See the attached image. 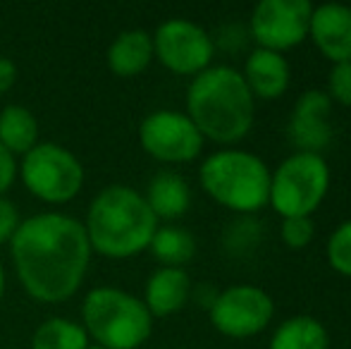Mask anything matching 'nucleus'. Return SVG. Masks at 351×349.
Listing matches in <instances>:
<instances>
[{
	"mask_svg": "<svg viewBox=\"0 0 351 349\" xmlns=\"http://www.w3.org/2000/svg\"><path fill=\"white\" fill-rule=\"evenodd\" d=\"M199 177L206 194L230 210L256 213L270 199V168L249 151L225 149L210 154Z\"/></svg>",
	"mask_w": 351,
	"mask_h": 349,
	"instance_id": "20e7f679",
	"label": "nucleus"
},
{
	"mask_svg": "<svg viewBox=\"0 0 351 349\" xmlns=\"http://www.w3.org/2000/svg\"><path fill=\"white\" fill-rule=\"evenodd\" d=\"M86 349H106V347H101V345H96V347H86Z\"/></svg>",
	"mask_w": 351,
	"mask_h": 349,
	"instance_id": "c85d7f7f",
	"label": "nucleus"
},
{
	"mask_svg": "<svg viewBox=\"0 0 351 349\" xmlns=\"http://www.w3.org/2000/svg\"><path fill=\"white\" fill-rule=\"evenodd\" d=\"M27 189L48 204L74 199L84 184V168L74 154L58 144H36L22 163Z\"/></svg>",
	"mask_w": 351,
	"mask_h": 349,
	"instance_id": "0eeeda50",
	"label": "nucleus"
},
{
	"mask_svg": "<svg viewBox=\"0 0 351 349\" xmlns=\"http://www.w3.org/2000/svg\"><path fill=\"white\" fill-rule=\"evenodd\" d=\"M24 289L38 302H65L82 285L91 258L86 228L60 213H41L19 223L10 239Z\"/></svg>",
	"mask_w": 351,
	"mask_h": 349,
	"instance_id": "f257e3e1",
	"label": "nucleus"
},
{
	"mask_svg": "<svg viewBox=\"0 0 351 349\" xmlns=\"http://www.w3.org/2000/svg\"><path fill=\"white\" fill-rule=\"evenodd\" d=\"M186 115L204 139L237 144L254 127L256 98L234 67H208L194 77L186 91Z\"/></svg>",
	"mask_w": 351,
	"mask_h": 349,
	"instance_id": "f03ea898",
	"label": "nucleus"
},
{
	"mask_svg": "<svg viewBox=\"0 0 351 349\" xmlns=\"http://www.w3.org/2000/svg\"><path fill=\"white\" fill-rule=\"evenodd\" d=\"M17 80V67L10 58H0V93H5Z\"/></svg>",
	"mask_w": 351,
	"mask_h": 349,
	"instance_id": "bb28decb",
	"label": "nucleus"
},
{
	"mask_svg": "<svg viewBox=\"0 0 351 349\" xmlns=\"http://www.w3.org/2000/svg\"><path fill=\"white\" fill-rule=\"evenodd\" d=\"M332 103H339L344 108H351V62L332 65L328 75V91Z\"/></svg>",
	"mask_w": 351,
	"mask_h": 349,
	"instance_id": "b1692460",
	"label": "nucleus"
},
{
	"mask_svg": "<svg viewBox=\"0 0 351 349\" xmlns=\"http://www.w3.org/2000/svg\"><path fill=\"white\" fill-rule=\"evenodd\" d=\"M330 191V165L318 154H291L270 173L268 204L282 218H311Z\"/></svg>",
	"mask_w": 351,
	"mask_h": 349,
	"instance_id": "423d86ee",
	"label": "nucleus"
},
{
	"mask_svg": "<svg viewBox=\"0 0 351 349\" xmlns=\"http://www.w3.org/2000/svg\"><path fill=\"white\" fill-rule=\"evenodd\" d=\"M213 38L189 19H167L153 36V56L175 75H201L210 67Z\"/></svg>",
	"mask_w": 351,
	"mask_h": 349,
	"instance_id": "9d476101",
	"label": "nucleus"
},
{
	"mask_svg": "<svg viewBox=\"0 0 351 349\" xmlns=\"http://www.w3.org/2000/svg\"><path fill=\"white\" fill-rule=\"evenodd\" d=\"M34 349H86L88 337L82 326L67 318H51L41 323L32 337Z\"/></svg>",
	"mask_w": 351,
	"mask_h": 349,
	"instance_id": "412c9836",
	"label": "nucleus"
},
{
	"mask_svg": "<svg viewBox=\"0 0 351 349\" xmlns=\"http://www.w3.org/2000/svg\"><path fill=\"white\" fill-rule=\"evenodd\" d=\"M84 326L101 347L136 349L151 337L153 316L141 299L115 287H98L84 299Z\"/></svg>",
	"mask_w": 351,
	"mask_h": 349,
	"instance_id": "39448f33",
	"label": "nucleus"
},
{
	"mask_svg": "<svg viewBox=\"0 0 351 349\" xmlns=\"http://www.w3.org/2000/svg\"><path fill=\"white\" fill-rule=\"evenodd\" d=\"M148 249L165 268H180L194 258L196 242L184 228H158Z\"/></svg>",
	"mask_w": 351,
	"mask_h": 349,
	"instance_id": "aec40b11",
	"label": "nucleus"
},
{
	"mask_svg": "<svg viewBox=\"0 0 351 349\" xmlns=\"http://www.w3.org/2000/svg\"><path fill=\"white\" fill-rule=\"evenodd\" d=\"M325 254H328V263L335 273L351 278V218L332 230Z\"/></svg>",
	"mask_w": 351,
	"mask_h": 349,
	"instance_id": "4be33fe9",
	"label": "nucleus"
},
{
	"mask_svg": "<svg viewBox=\"0 0 351 349\" xmlns=\"http://www.w3.org/2000/svg\"><path fill=\"white\" fill-rule=\"evenodd\" d=\"M311 14L308 0H263L251 12V36L265 51H291L308 36Z\"/></svg>",
	"mask_w": 351,
	"mask_h": 349,
	"instance_id": "1a4fd4ad",
	"label": "nucleus"
},
{
	"mask_svg": "<svg viewBox=\"0 0 351 349\" xmlns=\"http://www.w3.org/2000/svg\"><path fill=\"white\" fill-rule=\"evenodd\" d=\"M143 199L156 218L172 220L189 210L191 191L182 175L172 173V170H162L148 182V191Z\"/></svg>",
	"mask_w": 351,
	"mask_h": 349,
	"instance_id": "dca6fc26",
	"label": "nucleus"
},
{
	"mask_svg": "<svg viewBox=\"0 0 351 349\" xmlns=\"http://www.w3.org/2000/svg\"><path fill=\"white\" fill-rule=\"evenodd\" d=\"M308 36L332 65L351 62V8L339 3L313 8Z\"/></svg>",
	"mask_w": 351,
	"mask_h": 349,
	"instance_id": "ddd939ff",
	"label": "nucleus"
},
{
	"mask_svg": "<svg viewBox=\"0 0 351 349\" xmlns=\"http://www.w3.org/2000/svg\"><path fill=\"white\" fill-rule=\"evenodd\" d=\"M270 349H330V333L313 316H291L275 328Z\"/></svg>",
	"mask_w": 351,
	"mask_h": 349,
	"instance_id": "a211bd4d",
	"label": "nucleus"
},
{
	"mask_svg": "<svg viewBox=\"0 0 351 349\" xmlns=\"http://www.w3.org/2000/svg\"><path fill=\"white\" fill-rule=\"evenodd\" d=\"M139 139L146 154L162 163H189L204 149V136L189 120L177 110H156L141 122Z\"/></svg>",
	"mask_w": 351,
	"mask_h": 349,
	"instance_id": "9b49d317",
	"label": "nucleus"
},
{
	"mask_svg": "<svg viewBox=\"0 0 351 349\" xmlns=\"http://www.w3.org/2000/svg\"><path fill=\"white\" fill-rule=\"evenodd\" d=\"M210 323L227 337H254L270 326L275 316V302L256 285H232L222 289L210 306Z\"/></svg>",
	"mask_w": 351,
	"mask_h": 349,
	"instance_id": "6e6552de",
	"label": "nucleus"
},
{
	"mask_svg": "<svg viewBox=\"0 0 351 349\" xmlns=\"http://www.w3.org/2000/svg\"><path fill=\"white\" fill-rule=\"evenodd\" d=\"M14 173H17V165H14V156L0 144V194L12 184Z\"/></svg>",
	"mask_w": 351,
	"mask_h": 349,
	"instance_id": "a878e982",
	"label": "nucleus"
},
{
	"mask_svg": "<svg viewBox=\"0 0 351 349\" xmlns=\"http://www.w3.org/2000/svg\"><path fill=\"white\" fill-rule=\"evenodd\" d=\"M282 242L291 249V252H301L313 242L315 225L313 218H282Z\"/></svg>",
	"mask_w": 351,
	"mask_h": 349,
	"instance_id": "5701e85b",
	"label": "nucleus"
},
{
	"mask_svg": "<svg viewBox=\"0 0 351 349\" xmlns=\"http://www.w3.org/2000/svg\"><path fill=\"white\" fill-rule=\"evenodd\" d=\"M191 297V280L182 268H160L148 278L146 309L151 316H172Z\"/></svg>",
	"mask_w": 351,
	"mask_h": 349,
	"instance_id": "2eb2a0df",
	"label": "nucleus"
},
{
	"mask_svg": "<svg viewBox=\"0 0 351 349\" xmlns=\"http://www.w3.org/2000/svg\"><path fill=\"white\" fill-rule=\"evenodd\" d=\"M38 139V122L27 108L8 106L0 112V144L10 154H24L36 146Z\"/></svg>",
	"mask_w": 351,
	"mask_h": 349,
	"instance_id": "6ab92c4d",
	"label": "nucleus"
},
{
	"mask_svg": "<svg viewBox=\"0 0 351 349\" xmlns=\"http://www.w3.org/2000/svg\"><path fill=\"white\" fill-rule=\"evenodd\" d=\"M330 115H332V101L328 93L320 88H308L301 93L299 101L294 103L289 127H287L294 149L301 154H323L332 144L335 134Z\"/></svg>",
	"mask_w": 351,
	"mask_h": 349,
	"instance_id": "f8f14e48",
	"label": "nucleus"
},
{
	"mask_svg": "<svg viewBox=\"0 0 351 349\" xmlns=\"http://www.w3.org/2000/svg\"><path fill=\"white\" fill-rule=\"evenodd\" d=\"M153 60V36L141 29L122 32L108 48V67L117 77H134Z\"/></svg>",
	"mask_w": 351,
	"mask_h": 349,
	"instance_id": "f3484780",
	"label": "nucleus"
},
{
	"mask_svg": "<svg viewBox=\"0 0 351 349\" xmlns=\"http://www.w3.org/2000/svg\"><path fill=\"white\" fill-rule=\"evenodd\" d=\"M3 292H5V270L3 263H0V299H3Z\"/></svg>",
	"mask_w": 351,
	"mask_h": 349,
	"instance_id": "cd10ccee",
	"label": "nucleus"
},
{
	"mask_svg": "<svg viewBox=\"0 0 351 349\" xmlns=\"http://www.w3.org/2000/svg\"><path fill=\"white\" fill-rule=\"evenodd\" d=\"M19 228V213L8 199L0 196V244L12 239V234Z\"/></svg>",
	"mask_w": 351,
	"mask_h": 349,
	"instance_id": "393cba45",
	"label": "nucleus"
},
{
	"mask_svg": "<svg viewBox=\"0 0 351 349\" xmlns=\"http://www.w3.org/2000/svg\"><path fill=\"white\" fill-rule=\"evenodd\" d=\"M241 77H244L246 86H249L254 98L275 101V98L285 96V91L289 88L291 70H289V62L285 60L282 53L256 48V51L246 58Z\"/></svg>",
	"mask_w": 351,
	"mask_h": 349,
	"instance_id": "4468645a",
	"label": "nucleus"
},
{
	"mask_svg": "<svg viewBox=\"0 0 351 349\" xmlns=\"http://www.w3.org/2000/svg\"><path fill=\"white\" fill-rule=\"evenodd\" d=\"M158 218L132 186L112 184L91 201L86 237L91 249L110 258H130L148 249Z\"/></svg>",
	"mask_w": 351,
	"mask_h": 349,
	"instance_id": "7ed1b4c3",
	"label": "nucleus"
}]
</instances>
